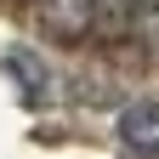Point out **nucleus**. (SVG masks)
Here are the masks:
<instances>
[{
    "label": "nucleus",
    "mask_w": 159,
    "mask_h": 159,
    "mask_svg": "<svg viewBox=\"0 0 159 159\" xmlns=\"http://www.w3.org/2000/svg\"><path fill=\"white\" fill-rule=\"evenodd\" d=\"M119 136L142 153H159V102H136L119 114Z\"/></svg>",
    "instance_id": "obj_1"
},
{
    "label": "nucleus",
    "mask_w": 159,
    "mask_h": 159,
    "mask_svg": "<svg viewBox=\"0 0 159 159\" xmlns=\"http://www.w3.org/2000/svg\"><path fill=\"white\" fill-rule=\"evenodd\" d=\"M46 23L74 40V34H85L97 23V0H46Z\"/></svg>",
    "instance_id": "obj_2"
},
{
    "label": "nucleus",
    "mask_w": 159,
    "mask_h": 159,
    "mask_svg": "<svg viewBox=\"0 0 159 159\" xmlns=\"http://www.w3.org/2000/svg\"><path fill=\"white\" fill-rule=\"evenodd\" d=\"M102 34H131L136 29V0H97V23Z\"/></svg>",
    "instance_id": "obj_3"
},
{
    "label": "nucleus",
    "mask_w": 159,
    "mask_h": 159,
    "mask_svg": "<svg viewBox=\"0 0 159 159\" xmlns=\"http://www.w3.org/2000/svg\"><path fill=\"white\" fill-rule=\"evenodd\" d=\"M6 68H11V74L23 80V85H29V97H46V85H51V74L40 68V63H34L29 51H11V57H6Z\"/></svg>",
    "instance_id": "obj_4"
},
{
    "label": "nucleus",
    "mask_w": 159,
    "mask_h": 159,
    "mask_svg": "<svg viewBox=\"0 0 159 159\" xmlns=\"http://www.w3.org/2000/svg\"><path fill=\"white\" fill-rule=\"evenodd\" d=\"M136 29H142L148 51L159 57V0H136Z\"/></svg>",
    "instance_id": "obj_5"
}]
</instances>
